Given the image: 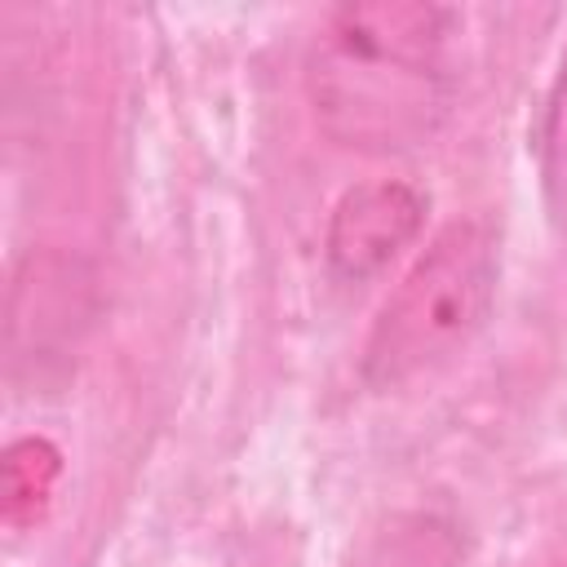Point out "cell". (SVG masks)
<instances>
[{
	"label": "cell",
	"instance_id": "cell-1",
	"mask_svg": "<svg viewBox=\"0 0 567 567\" xmlns=\"http://www.w3.org/2000/svg\"><path fill=\"white\" fill-rule=\"evenodd\" d=\"M452 9L359 0L328 13L306 58L319 128L350 151H412L447 115Z\"/></svg>",
	"mask_w": 567,
	"mask_h": 567
},
{
	"label": "cell",
	"instance_id": "cell-2",
	"mask_svg": "<svg viewBox=\"0 0 567 567\" xmlns=\"http://www.w3.org/2000/svg\"><path fill=\"white\" fill-rule=\"evenodd\" d=\"M501 275V235L487 217L447 221L385 297L359 359L372 390H399L447 363L487 319Z\"/></svg>",
	"mask_w": 567,
	"mask_h": 567
},
{
	"label": "cell",
	"instance_id": "cell-3",
	"mask_svg": "<svg viewBox=\"0 0 567 567\" xmlns=\"http://www.w3.org/2000/svg\"><path fill=\"white\" fill-rule=\"evenodd\" d=\"M421 221H425V195L416 186L390 182V177L350 186L337 199L323 235L332 275L350 284L381 275L416 239Z\"/></svg>",
	"mask_w": 567,
	"mask_h": 567
},
{
	"label": "cell",
	"instance_id": "cell-4",
	"mask_svg": "<svg viewBox=\"0 0 567 567\" xmlns=\"http://www.w3.org/2000/svg\"><path fill=\"white\" fill-rule=\"evenodd\" d=\"M461 558L465 545L452 518L430 509H394L354 540L346 567H461Z\"/></svg>",
	"mask_w": 567,
	"mask_h": 567
},
{
	"label": "cell",
	"instance_id": "cell-5",
	"mask_svg": "<svg viewBox=\"0 0 567 567\" xmlns=\"http://www.w3.org/2000/svg\"><path fill=\"white\" fill-rule=\"evenodd\" d=\"M0 474H4V523L31 527L53 501V487L62 478V452L40 434L13 439L4 447Z\"/></svg>",
	"mask_w": 567,
	"mask_h": 567
},
{
	"label": "cell",
	"instance_id": "cell-6",
	"mask_svg": "<svg viewBox=\"0 0 567 567\" xmlns=\"http://www.w3.org/2000/svg\"><path fill=\"white\" fill-rule=\"evenodd\" d=\"M540 164H545L549 195L567 213V62L549 93V111H545V128H540Z\"/></svg>",
	"mask_w": 567,
	"mask_h": 567
}]
</instances>
